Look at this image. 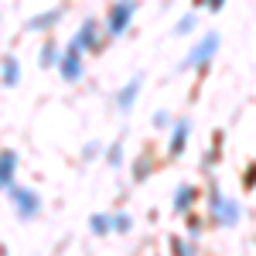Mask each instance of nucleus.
<instances>
[{"label": "nucleus", "instance_id": "4", "mask_svg": "<svg viewBox=\"0 0 256 256\" xmlns=\"http://www.w3.org/2000/svg\"><path fill=\"white\" fill-rule=\"evenodd\" d=\"M82 48L79 44H72V48H68V52H65V58H62V76H65V79L68 82H76L82 76Z\"/></svg>", "mask_w": 256, "mask_h": 256}, {"label": "nucleus", "instance_id": "18", "mask_svg": "<svg viewBox=\"0 0 256 256\" xmlns=\"http://www.w3.org/2000/svg\"><path fill=\"white\" fill-rule=\"evenodd\" d=\"M154 126H168V113H158L154 116Z\"/></svg>", "mask_w": 256, "mask_h": 256}, {"label": "nucleus", "instance_id": "5", "mask_svg": "<svg viewBox=\"0 0 256 256\" xmlns=\"http://www.w3.org/2000/svg\"><path fill=\"white\" fill-rule=\"evenodd\" d=\"M14 205H18L20 218H31L38 212V198H34V192H28V188H18L14 192Z\"/></svg>", "mask_w": 256, "mask_h": 256}, {"label": "nucleus", "instance_id": "7", "mask_svg": "<svg viewBox=\"0 0 256 256\" xmlns=\"http://www.w3.org/2000/svg\"><path fill=\"white\" fill-rule=\"evenodd\" d=\"M188 130H192V126H188V120L174 126V137H171V147H168L171 154H181V150H184V140H188Z\"/></svg>", "mask_w": 256, "mask_h": 256}, {"label": "nucleus", "instance_id": "15", "mask_svg": "<svg viewBox=\"0 0 256 256\" xmlns=\"http://www.w3.org/2000/svg\"><path fill=\"white\" fill-rule=\"evenodd\" d=\"M55 18H58V14H41V18H34V20H31V28H44V24H52Z\"/></svg>", "mask_w": 256, "mask_h": 256}, {"label": "nucleus", "instance_id": "13", "mask_svg": "<svg viewBox=\"0 0 256 256\" xmlns=\"http://www.w3.org/2000/svg\"><path fill=\"white\" fill-rule=\"evenodd\" d=\"M4 82H7V86H14V82H18V65H14L10 58H7V68H4Z\"/></svg>", "mask_w": 256, "mask_h": 256}, {"label": "nucleus", "instance_id": "14", "mask_svg": "<svg viewBox=\"0 0 256 256\" xmlns=\"http://www.w3.org/2000/svg\"><path fill=\"white\" fill-rule=\"evenodd\" d=\"M92 229H96V232H106V229H110V218H102V216H92Z\"/></svg>", "mask_w": 256, "mask_h": 256}, {"label": "nucleus", "instance_id": "16", "mask_svg": "<svg viewBox=\"0 0 256 256\" xmlns=\"http://www.w3.org/2000/svg\"><path fill=\"white\" fill-rule=\"evenodd\" d=\"M120 158H123V147H120V144H116V147H113V150H110V164H113V168H116V164H120Z\"/></svg>", "mask_w": 256, "mask_h": 256}, {"label": "nucleus", "instance_id": "2", "mask_svg": "<svg viewBox=\"0 0 256 256\" xmlns=\"http://www.w3.org/2000/svg\"><path fill=\"white\" fill-rule=\"evenodd\" d=\"M208 205H212V216L222 222V226H236L239 216H242V208H239L236 202H229V198H222L218 192H212V198H208Z\"/></svg>", "mask_w": 256, "mask_h": 256}, {"label": "nucleus", "instance_id": "3", "mask_svg": "<svg viewBox=\"0 0 256 256\" xmlns=\"http://www.w3.org/2000/svg\"><path fill=\"white\" fill-rule=\"evenodd\" d=\"M134 10H137L134 0H120L116 7L110 10V18H106V31H110V34H123L126 24H130V18H134Z\"/></svg>", "mask_w": 256, "mask_h": 256}, {"label": "nucleus", "instance_id": "1", "mask_svg": "<svg viewBox=\"0 0 256 256\" xmlns=\"http://www.w3.org/2000/svg\"><path fill=\"white\" fill-rule=\"evenodd\" d=\"M218 52V34L212 31V34H205V38L198 41L195 48L188 52V58H184V68H205L208 62H212V55Z\"/></svg>", "mask_w": 256, "mask_h": 256}, {"label": "nucleus", "instance_id": "9", "mask_svg": "<svg viewBox=\"0 0 256 256\" xmlns=\"http://www.w3.org/2000/svg\"><path fill=\"white\" fill-rule=\"evenodd\" d=\"M137 89H140V82L134 79L130 86H126V89H123V92H120V110H123V113L134 106V99H137Z\"/></svg>", "mask_w": 256, "mask_h": 256}, {"label": "nucleus", "instance_id": "12", "mask_svg": "<svg viewBox=\"0 0 256 256\" xmlns=\"http://www.w3.org/2000/svg\"><path fill=\"white\" fill-rule=\"evenodd\" d=\"M192 28H195V14H188V18L178 20V24H174V34H188Z\"/></svg>", "mask_w": 256, "mask_h": 256}, {"label": "nucleus", "instance_id": "6", "mask_svg": "<svg viewBox=\"0 0 256 256\" xmlns=\"http://www.w3.org/2000/svg\"><path fill=\"white\" fill-rule=\"evenodd\" d=\"M14 164H18V154H14V150H4V154H0V188H4V184H10Z\"/></svg>", "mask_w": 256, "mask_h": 256}, {"label": "nucleus", "instance_id": "8", "mask_svg": "<svg viewBox=\"0 0 256 256\" xmlns=\"http://www.w3.org/2000/svg\"><path fill=\"white\" fill-rule=\"evenodd\" d=\"M192 202H195V188H192V184H181V188L174 192V208H178V212H184Z\"/></svg>", "mask_w": 256, "mask_h": 256}, {"label": "nucleus", "instance_id": "19", "mask_svg": "<svg viewBox=\"0 0 256 256\" xmlns=\"http://www.w3.org/2000/svg\"><path fill=\"white\" fill-rule=\"evenodd\" d=\"M205 4H208V10H222V4H226V0H205Z\"/></svg>", "mask_w": 256, "mask_h": 256}, {"label": "nucleus", "instance_id": "17", "mask_svg": "<svg viewBox=\"0 0 256 256\" xmlns=\"http://www.w3.org/2000/svg\"><path fill=\"white\" fill-rule=\"evenodd\" d=\"M116 229H120V232H126V229H130V218H126V216H116Z\"/></svg>", "mask_w": 256, "mask_h": 256}, {"label": "nucleus", "instance_id": "10", "mask_svg": "<svg viewBox=\"0 0 256 256\" xmlns=\"http://www.w3.org/2000/svg\"><path fill=\"white\" fill-rule=\"evenodd\" d=\"M92 41H96V20H86V24H82L79 41H72V44H79V48H89Z\"/></svg>", "mask_w": 256, "mask_h": 256}, {"label": "nucleus", "instance_id": "11", "mask_svg": "<svg viewBox=\"0 0 256 256\" xmlns=\"http://www.w3.org/2000/svg\"><path fill=\"white\" fill-rule=\"evenodd\" d=\"M41 65L48 68V65H58V52L52 48V44H44V52H41Z\"/></svg>", "mask_w": 256, "mask_h": 256}]
</instances>
